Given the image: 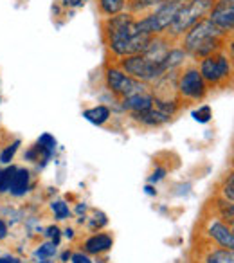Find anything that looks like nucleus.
Returning a JSON list of instances; mask_svg holds the SVG:
<instances>
[{
  "label": "nucleus",
  "mask_w": 234,
  "mask_h": 263,
  "mask_svg": "<svg viewBox=\"0 0 234 263\" xmlns=\"http://www.w3.org/2000/svg\"><path fill=\"white\" fill-rule=\"evenodd\" d=\"M101 34L106 49L112 52L115 60L130 54H141L146 51L153 38L137 27V16L128 11L103 18Z\"/></svg>",
  "instance_id": "1"
},
{
  "label": "nucleus",
  "mask_w": 234,
  "mask_h": 263,
  "mask_svg": "<svg viewBox=\"0 0 234 263\" xmlns=\"http://www.w3.org/2000/svg\"><path fill=\"white\" fill-rule=\"evenodd\" d=\"M179 45L187 58L200 62L215 52L222 51L225 47H230V36L222 34L207 18H202L194 26H191L182 38L179 40Z\"/></svg>",
  "instance_id": "2"
},
{
  "label": "nucleus",
  "mask_w": 234,
  "mask_h": 263,
  "mask_svg": "<svg viewBox=\"0 0 234 263\" xmlns=\"http://www.w3.org/2000/svg\"><path fill=\"white\" fill-rule=\"evenodd\" d=\"M202 78L211 88H225L232 83V51L225 47L197 63Z\"/></svg>",
  "instance_id": "3"
},
{
  "label": "nucleus",
  "mask_w": 234,
  "mask_h": 263,
  "mask_svg": "<svg viewBox=\"0 0 234 263\" xmlns=\"http://www.w3.org/2000/svg\"><path fill=\"white\" fill-rule=\"evenodd\" d=\"M212 6H215V0H184L175 20L168 27L164 36H168L171 42H179L191 26H194L197 22L207 16Z\"/></svg>",
  "instance_id": "4"
},
{
  "label": "nucleus",
  "mask_w": 234,
  "mask_h": 263,
  "mask_svg": "<svg viewBox=\"0 0 234 263\" xmlns=\"http://www.w3.org/2000/svg\"><path fill=\"white\" fill-rule=\"evenodd\" d=\"M209 87L202 78L197 63H187L179 70L177 78V96L180 101L200 103L207 98Z\"/></svg>",
  "instance_id": "5"
},
{
  "label": "nucleus",
  "mask_w": 234,
  "mask_h": 263,
  "mask_svg": "<svg viewBox=\"0 0 234 263\" xmlns=\"http://www.w3.org/2000/svg\"><path fill=\"white\" fill-rule=\"evenodd\" d=\"M184 0H171V2H164L159 8L151 9L150 13L139 16L137 18V27L143 33H148L151 36H161L168 31V27L173 24L177 13H179L180 6Z\"/></svg>",
  "instance_id": "6"
},
{
  "label": "nucleus",
  "mask_w": 234,
  "mask_h": 263,
  "mask_svg": "<svg viewBox=\"0 0 234 263\" xmlns=\"http://www.w3.org/2000/svg\"><path fill=\"white\" fill-rule=\"evenodd\" d=\"M115 65L121 70H125L133 80L143 81V83L153 85L161 76H164V69L157 63L150 62L144 54H130L125 58H119Z\"/></svg>",
  "instance_id": "7"
},
{
  "label": "nucleus",
  "mask_w": 234,
  "mask_h": 263,
  "mask_svg": "<svg viewBox=\"0 0 234 263\" xmlns=\"http://www.w3.org/2000/svg\"><path fill=\"white\" fill-rule=\"evenodd\" d=\"M105 85H106V88H108L113 96H117L119 99L128 98V96L139 94V92L150 90V88H151V85L133 80V78L128 76L125 70L119 69L115 63H112V65H106V69H105Z\"/></svg>",
  "instance_id": "8"
},
{
  "label": "nucleus",
  "mask_w": 234,
  "mask_h": 263,
  "mask_svg": "<svg viewBox=\"0 0 234 263\" xmlns=\"http://www.w3.org/2000/svg\"><path fill=\"white\" fill-rule=\"evenodd\" d=\"M205 18L225 36H232L234 31V0H215V6Z\"/></svg>",
  "instance_id": "9"
},
{
  "label": "nucleus",
  "mask_w": 234,
  "mask_h": 263,
  "mask_svg": "<svg viewBox=\"0 0 234 263\" xmlns=\"http://www.w3.org/2000/svg\"><path fill=\"white\" fill-rule=\"evenodd\" d=\"M205 234H207L209 240H212L216 245L223 249H234V234H232V227L227 226L225 222L218 218L216 215H211L205 220V227H204Z\"/></svg>",
  "instance_id": "10"
},
{
  "label": "nucleus",
  "mask_w": 234,
  "mask_h": 263,
  "mask_svg": "<svg viewBox=\"0 0 234 263\" xmlns=\"http://www.w3.org/2000/svg\"><path fill=\"white\" fill-rule=\"evenodd\" d=\"M153 99H155L153 92H151V88H150V90H144V92H139V94L123 98L121 99V108L126 110V112L132 116V114H139V112H144V110L151 108Z\"/></svg>",
  "instance_id": "11"
},
{
  "label": "nucleus",
  "mask_w": 234,
  "mask_h": 263,
  "mask_svg": "<svg viewBox=\"0 0 234 263\" xmlns=\"http://www.w3.org/2000/svg\"><path fill=\"white\" fill-rule=\"evenodd\" d=\"M113 245V238L106 233H99L90 236L88 240H85L83 243V251L88 254H101V252L110 251Z\"/></svg>",
  "instance_id": "12"
},
{
  "label": "nucleus",
  "mask_w": 234,
  "mask_h": 263,
  "mask_svg": "<svg viewBox=\"0 0 234 263\" xmlns=\"http://www.w3.org/2000/svg\"><path fill=\"white\" fill-rule=\"evenodd\" d=\"M29 180H31V175L26 168H18L16 173L13 175L11 182H9V193L13 197H24V195L29 191Z\"/></svg>",
  "instance_id": "13"
},
{
  "label": "nucleus",
  "mask_w": 234,
  "mask_h": 263,
  "mask_svg": "<svg viewBox=\"0 0 234 263\" xmlns=\"http://www.w3.org/2000/svg\"><path fill=\"white\" fill-rule=\"evenodd\" d=\"M202 263H234V254L230 249H223L220 245H209Z\"/></svg>",
  "instance_id": "14"
},
{
  "label": "nucleus",
  "mask_w": 234,
  "mask_h": 263,
  "mask_svg": "<svg viewBox=\"0 0 234 263\" xmlns=\"http://www.w3.org/2000/svg\"><path fill=\"white\" fill-rule=\"evenodd\" d=\"M164 2H171V0H128L126 2V11L132 13L133 16H143L146 13H150L151 9L159 8Z\"/></svg>",
  "instance_id": "15"
},
{
  "label": "nucleus",
  "mask_w": 234,
  "mask_h": 263,
  "mask_svg": "<svg viewBox=\"0 0 234 263\" xmlns=\"http://www.w3.org/2000/svg\"><path fill=\"white\" fill-rule=\"evenodd\" d=\"M83 117L87 121H90L92 124H95V126H103V124L108 123L110 117H112V110L106 105H98V106H92V108L85 110Z\"/></svg>",
  "instance_id": "16"
},
{
  "label": "nucleus",
  "mask_w": 234,
  "mask_h": 263,
  "mask_svg": "<svg viewBox=\"0 0 234 263\" xmlns=\"http://www.w3.org/2000/svg\"><path fill=\"white\" fill-rule=\"evenodd\" d=\"M126 2L128 0H98V11L103 18H108L126 11Z\"/></svg>",
  "instance_id": "17"
},
{
  "label": "nucleus",
  "mask_w": 234,
  "mask_h": 263,
  "mask_svg": "<svg viewBox=\"0 0 234 263\" xmlns=\"http://www.w3.org/2000/svg\"><path fill=\"white\" fill-rule=\"evenodd\" d=\"M222 198H225V200L232 202L234 198V177H232V172L227 173V177L223 179L222 182Z\"/></svg>",
  "instance_id": "18"
},
{
  "label": "nucleus",
  "mask_w": 234,
  "mask_h": 263,
  "mask_svg": "<svg viewBox=\"0 0 234 263\" xmlns=\"http://www.w3.org/2000/svg\"><path fill=\"white\" fill-rule=\"evenodd\" d=\"M16 170L18 168H15V166H11V168H8V170H0V193H6V191L9 190V182H11Z\"/></svg>",
  "instance_id": "19"
},
{
  "label": "nucleus",
  "mask_w": 234,
  "mask_h": 263,
  "mask_svg": "<svg viewBox=\"0 0 234 263\" xmlns=\"http://www.w3.org/2000/svg\"><path fill=\"white\" fill-rule=\"evenodd\" d=\"M20 139H16V141H13L9 146H6V150L0 154V162L2 164H8V162H11V159L15 157V154L18 152V148H20Z\"/></svg>",
  "instance_id": "20"
},
{
  "label": "nucleus",
  "mask_w": 234,
  "mask_h": 263,
  "mask_svg": "<svg viewBox=\"0 0 234 263\" xmlns=\"http://www.w3.org/2000/svg\"><path fill=\"white\" fill-rule=\"evenodd\" d=\"M36 146H40L44 152H47V154H54V150H56V139L51 136V134H44V136L38 139V143H36Z\"/></svg>",
  "instance_id": "21"
},
{
  "label": "nucleus",
  "mask_w": 234,
  "mask_h": 263,
  "mask_svg": "<svg viewBox=\"0 0 234 263\" xmlns=\"http://www.w3.org/2000/svg\"><path fill=\"white\" fill-rule=\"evenodd\" d=\"M193 117L198 121V123H209V121H211V117H212V110H211V106H209V105H202V106H198V108L193 112Z\"/></svg>",
  "instance_id": "22"
},
{
  "label": "nucleus",
  "mask_w": 234,
  "mask_h": 263,
  "mask_svg": "<svg viewBox=\"0 0 234 263\" xmlns=\"http://www.w3.org/2000/svg\"><path fill=\"white\" fill-rule=\"evenodd\" d=\"M51 208H52V211H54V215H56V218H58V220H65V218H69L70 209H69V205H67L65 202H62V200L52 202Z\"/></svg>",
  "instance_id": "23"
},
{
  "label": "nucleus",
  "mask_w": 234,
  "mask_h": 263,
  "mask_svg": "<svg viewBox=\"0 0 234 263\" xmlns=\"http://www.w3.org/2000/svg\"><path fill=\"white\" fill-rule=\"evenodd\" d=\"M56 247H58V245L52 243V241L51 243H44L38 249V256H40V258H52V256L56 254V251H58Z\"/></svg>",
  "instance_id": "24"
},
{
  "label": "nucleus",
  "mask_w": 234,
  "mask_h": 263,
  "mask_svg": "<svg viewBox=\"0 0 234 263\" xmlns=\"http://www.w3.org/2000/svg\"><path fill=\"white\" fill-rule=\"evenodd\" d=\"M60 2H62L63 8H69V9H77L87 4V0H60Z\"/></svg>",
  "instance_id": "25"
},
{
  "label": "nucleus",
  "mask_w": 234,
  "mask_h": 263,
  "mask_svg": "<svg viewBox=\"0 0 234 263\" xmlns=\"http://www.w3.org/2000/svg\"><path fill=\"white\" fill-rule=\"evenodd\" d=\"M45 234H47V236L51 238V240H52V243H56V245L60 243V229H58V227H56V226L49 227V229H47V233H45Z\"/></svg>",
  "instance_id": "26"
},
{
  "label": "nucleus",
  "mask_w": 234,
  "mask_h": 263,
  "mask_svg": "<svg viewBox=\"0 0 234 263\" xmlns=\"http://www.w3.org/2000/svg\"><path fill=\"white\" fill-rule=\"evenodd\" d=\"M106 222H108V220H106V216L103 215H99V220H98V215L94 216V218H92V222H90V229H95V227H103V226H106Z\"/></svg>",
  "instance_id": "27"
},
{
  "label": "nucleus",
  "mask_w": 234,
  "mask_h": 263,
  "mask_svg": "<svg viewBox=\"0 0 234 263\" xmlns=\"http://www.w3.org/2000/svg\"><path fill=\"white\" fill-rule=\"evenodd\" d=\"M72 263H94V261L87 254H83V252H76V254H72Z\"/></svg>",
  "instance_id": "28"
},
{
  "label": "nucleus",
  "mask_w": 234,
  "mask_h": 263,
  "mask_svg": "<svg viewBox=\"0 0 234 263\" xmlns=\"http://www.w3.org/2000/svg\"><path fill=\"white\" fill-rule=\"evenodd\" d=\"M164 175H166V170H164V168H157L153 173H151V177H150V182H151V184L159 182V180H161Z\"/></svg>",
  "instance_id": "29"
},
{
  "label": "nucleus",
  "mask_w": 234,
  "mask_h": 263,
  "mask_svg": "<svg viewBox=\"0 0 234 263\" xmlns=\"http://www.w3.org/2000/svg\"><path fill=\"white\" fill-rule=\"evenodd\" d=\"M6 238H8V226L0 220V240H6Z\"/></svg>",
  "instance_id": "30"
},
{
  "label": "nucleus",
  "mask_w": 234,
  "mask_h": 263,
  "mask_svg": "<svg viewBox=\"0 0 234 263\" xmlns=\"http://www.w3.org/2000/svg\"><path fill=\"white\" fill-rule=\"evenodd\" d=\"M0 263H20V259L16 256H6V258L0 259Z\"/></svg>",
  "instance_id": "31"
},
{
  "label": "nucleus",
  "mask_w": 234,
  "mask_h": 263,
  "mask_svg": "<svg viewBox=\"0 0 234 263\" xmlns=\"http://www.w3.org/2000/svg\"><path fill=\"white\" fill-rule=\"evenodd\" d=\"M65 236L67 238H72L74 236V231L72 229H65Z\"/></svg>",
  "instance_id": "32"
},
{
  "label": "nucleus",
  "mask_w": 234,
  "mask_h": 263,
  "mask_svg": "<svg viewBox=\"0 0 234 263\" xmlns=\"http://www.w3.org/2000/svg\"><path fill=\"white\" fill-rule=\"evenodd\" d=\"M70 258V252L69 251H67V252H63V256H62V259H63V261H67V259H69Z\"/></svg>",
  "instance_id": "33"
},
{
  "label": "nucleus",
  "mask_w": 234,
  "mask_h": 263,
  "mask_svg": "<svg viewBox=\"0 0 234 263\" xmlns=\"http://www.w3.org/2000/svg\"><path fill=\"white\" fill-rule=\"evenodd\" d=\"M146 193H148V195H155V190H153L151 186H146Z\"/></svg>",
  "instance_id": "34"
},
{
  "label": "nucleus",
  "mask_w": 234,
  "mask_h": 263,
  "mask_svg": "<svg viewBox=\"0 0 234 263\" xmlns=\"http://www.w3.org/2000/svg\"><path fill=\"white\" fill-rule=\"evenodd\" d=\"M85 209H87V208H85V205H81V204H80V205H77V213H83V211H85Z\"/></svg>",
  "instance_id": "35"
},
{
  "label": "nucleus",
  "mask_w": 234,
  "mask_h": 263,
  "mask_svg": "<svg viewBox=\"0 0 234 263\" xmlns=\"http://www.w3.org/2000/svg\"><path fill=\"white\" fill-rule=\"evenodd\" d=\"M0 101H2V98H0Z\"/></svg>",
  "instance_id": "36"
}]
</instances>
